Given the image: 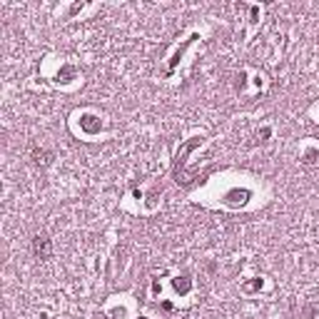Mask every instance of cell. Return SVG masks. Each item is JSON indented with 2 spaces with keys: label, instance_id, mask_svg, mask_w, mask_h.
I'll return each instance as SVG.
<instances>
[{
  "label": "cell",
  "instance_id": "6da1fadb",
  "mask_svg": "<svg viewBox=\"0 0 319 319\" xmlns=\"http://www.w3.org/2000/svg\"><path fill=\"white\" fill-rule=\"evenodd\" d=\"M30 249H33L35 260L48 262V260L53 257V240H50L45 232H38V235H33V240H30Z\"/></svg>",
  "mask_w": 319,
  "mask_h": 319
},
{
  "label": "cell",
  "instance_id": "7a4b0ae2",
  "mask_svg": "<svg viewBox=\"0 0 319 319\" xmlns=\"http://www.w3.org/2000/svg\"><path fill=\"white\" fill-rule=\"evenodd\" d=\"M30 160H33L35 165L48 167V165L53 162V152H45V150H40V147H30Z\"/></svg>",
  "mask_w": 319,
  "mask_h": 319
}]
</instances>
